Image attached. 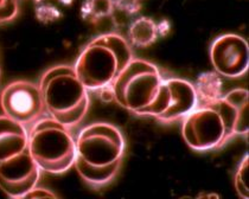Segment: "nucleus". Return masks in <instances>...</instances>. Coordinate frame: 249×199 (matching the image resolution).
I'll use <instances>...</instances> for the list:
<instances>
[{"label":"nucleus","instance_id":"1","mask_svg":"<svg viewBox=\"0 0 249 199\" xmlns=\"http://www.w3.org/2000/svg\"><path fill=\"white\" fill-rule=\"evenodd\" d=\"M247 89H234L209 103L197 106L183 120L182 135L198 152L220 149L230 139L248 134Z\"/></svg>","mask_w":249,"mask_h":199},{"label":"nucleus","instance_id":"2","mask_svg":"<svg viewBox=\"0 0 249 199\" xmlns=\"http://www.w3.org/2000/svg\"><path fill=\"white\" fill-rule=\"evenodd\" d=\"M124 139L115 126L96 122L78 133L74 166L88 185L101 187L118 174L124 154Z\"/></svg>","mask_w":249,"mask_h":199},{"label":"nucleus","instance_id":"3","mask_svg":"<svg viewBox=\"0 0 249 199\" xmlns=\"http://www.w3.org/2000/svg\"><path fill=\"white\" fill-rule=\"evenodd\" d=\"M113 98L138 115L158 117L167 108L170 93L158 68L151 62L132 60L110 84Z\"/></svg>","mask_w":249,"mask_h":199},{"label":"nucleus","instance_id":"4","mask_svg":"<svg viewBox=\"0 0 249 199\" xmlns=\"http://www.w3.org/2000/svg\"><path fill=\"white\" fill-rule=\"evenodd\" d=\"M39 171L30 153L26 128L0 115V190L11 198H23L37 185Z\"/></svg>","mask_w":249,"mask_h":199},{"label":"nucleus","instance_id":"5","mask_svg":"<svg viewBox=\"0 0 249 199\" xmlns=\"http://www.w3.org/2000/svg\"><path fill=\"white\" fill-rule=\"evenodd\" d=\"M133 60L127 40L116 33H105L89 43L78 56L75 71L89 90L109 87Z\"/></svg>","mask_w":249,"mask_h":199},{"label":"nucleus","instance_id":"6","mask_svg":"<svg viewBox=\"0 0 249 199\" xmlns=\"http://www.w3.org/2000/svg\"><path fill=\"white\" fill-rule=\"evenodd\" d=\"M44 109L68 128L75 127L89 108L88 89L74 66H56L43 74L39 82Z\"/></svg>","mask_w":249,"mask_h":199},{"label":"nucleus","instance_id":"7","mask_svg":"<svg viewBox=\"0 0 249 199\" xmlns=\"http://www.w3.org/2000/svg\"><path fill=\"white\" fill-rule=\"evenodd\" d=\"M29 133V149L42 171L64 173L74 166L76 141L70 128L53 117L37 120Z\"/></svg>","mask_w":249,"mask_h":199},{"label":"nucleus","instance_id":"8","mask_svg":"<svg viewBox=\"0 0 249 199\" xmlns=\"http://www.w3.org/2000/svg\"><path fill=\"white\" fill-rule=\"evenodd\" d=\"M0 106L5 116L21 125L36 122L44 112L39 85L29 81L7 84L0 95Z\"/></svg>","mask_w":249,"mask_h":199},{"label":"nucleus","instance_id":"9","mask_svg":"<svg viewBox=\"0 0 249 199\" xmlns=\"http://www.w3.org/2000/svg\"><path fill=\"white\" fill-rule=\"evenodd\" d=\"M248 55L247 40L234 33L217 37L210 48V60L216 72L228 79H237L248 71Z\"/></svg>","mask_w":249,"mask_h":199},{"label":"nucleus","instance_id":"10","mask_svg":"<svg viewBox=\"0 0 249 199\" xmlns=\"http://www.w3.org/2000/svg\"><path fill=\"white\" fill-rule=\"evenodd\" d=\"M170 93L169 104L163 114L157 119L163 122H171L184 119L189 113L198 106L196 88L192 83L180 79L165 80Z\"/></svg>","mask_w":249,"mask_h":199},{"label":"nucleus","instance_id":"11","mask_svg":"<svg viewBox=\"0 0 249 199\" xmlns=\"http://www.w3.org/2000/svg\"><path fill=\"white\" fill-rule=\"evenodd\" d=\"M128 36L135 47L147 48L156 42L158 36V28L151 18H138L131 24Z\"/></svg>","mask_w":249,"mask_h":199},{"label":"nucleus","instance_id":"12","mask_svg":"<svg viewBox=\"0 0 249 199\" xmlns=\"http://www.w3.org/2000/svg\"><path fill=\"white\" fill-rule=\"evenodd\" d=\"M196 88V87H195ZM197 99L202 104L209 103L222 96V82L217 74L207 72L198 79L196 88Z\"/></svg>","mask_w":249,"mask_h":199},{"label":"nucleus","instance_id":"13","mask_svg":"<svg viewBox=\"0 0 249 199\" xmlns=\"http://www.w3.org/2000/svg\"><path fill=\"white\" fill-rule=\"evenodd\" d=\"M249 155L248 153L241 160L239 168H237L236 174H235V190L237 195L241 198L248 199L249 198V186H248V178H249Z\"/></svg>","mask_w":249,"mask_h":199},{"label":"nucleus","instance_id":"14","mask_svg":"<svg viewBox=\"0 0 249 199\" xmlns=\"http://www.w3.org/2000/svg\"><path fill=\"white\" fill-rule=\"evenodd\" d=\"M19 0H0V24L11 21L18 13Z\"/></svg>","mask_w":249,"mask_h":199},{"label":"nucleus","instance_id":"15","mask_svg":"<svg viewBox=\"0 0 249 199\" xmlns=\"http://www.w3.org/2000/svg\"><path fill=\"white\" fill-rule=\"evenodd\" d=\"M23 198H56V195L45 189H39V187L35 186L34 189L26 192Z\"/></svg>","mask_w":249,"mask_h":199},{"label":"nucleus","instance_id":"16","mask_svg":"<svg viewBox=\"0 0 249 199\" xmlns=\"http://www.w3.org/2000/svg\"><path fill=\"white\" fill-rule=\"evenodd\" d=\"M34 1H36V2H38V1H40V0H34Z\"/></svg>","mask_w":249,"mask_h":199}]
</instances>
